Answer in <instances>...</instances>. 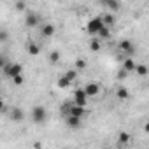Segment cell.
<instances>
[{"label":"cell","mask_w":149,"mask_h":149,"mask_svg":"<svg viewBox=\"0 0 149 149\" xmlns=\"http://www.w3.org/2000/svg\"><path fill=\"white\" fill-rule=\"evenodd\" d=\"M25 25L28 26V28H33V26H37L39 25V16L35 14V13H26V18H25Z\"/></svg>","instance_id":"9c48e42d"},{"label":"cell","mask_w":149,"mask_h":149,"mask_svg":"<svg viewBox=\"0 0 149 149\" xmlns=\"http://www.w3.org/2000/svg\"><path fill=\"white\" fill-rule=\"evenodd\" d=\"M104 26H105L104 18H102V16H95V18H91V19L88 21V25H86V32H88L90 35H98L100 30H102Z\"/></svg>","instance_id":"6da1fadb"},{"label":"cell","mask_w":149,"mask_h":149,"mask_svg":"<svg viewBox=\"0 0 149 149\" xmlns=\"http://www.w3.org/2000/svg\"><path fill=\"white\" fill-rule=\"evenodd\" d=\"M26 51H28L32 56H37V54H39V51H40V47H39L35 42H28V44H26Z\"/></svg>","instance_id":"7c38bea8"},{"label":"cell","mask_w":149,"mask_h":149,"mask_svg":"<svg viewBox=\"0 0 149 149\" xmlns=\"http://www.w3.org/2000/svg\"><path fill=\"white\" fill-rule=\"evenodd\" d=\"M0 40H2V42H6V40H7V32H6V30L0 32Z\"/></svg>","instance_id":"484cf974"},{"label":"cell","mask_w":149,"mask_h":149,"mask_svg":"<svg viewBox=\"0 0 149 149\" xmlns=\"http://www.w3.org/2000/svg\"><path fill=\"white\" fill-rule=\"evenodd\" d=\"M32 121H33L35 125H42V123H46V121H47V111H46V107H42V105H35L33 111H32Z\"/></svg>","instance_id":"7a4b0ae2"},{"label":"cell","mask_w":149,"mask_h":149,"mask_svg":"<svg viewBox=\"0 0 149 149\" xmlns=\"http://www.w3.org/2000/svg\"><path fill=\"white\" fill-rule=\"evenodd\" d=\"M54 32H56V28H54V25H53V23H44V25H42V28H40V35H42V37H46V39L53 37V35H54Z\"/></svg>","instance_id":"ba28073f"},{"label":"cell","mask_w":149,"mask_h":149,"mask_svg":"<svg viewBox=\"0 0 149 149\" xmlns=\"http://www.w3.org/2000/svg\"><path fill=\"white\" fill-rule=\"evenodd\" d=\"M76 68H77V70H83V68H86V60H83V58L76 60Z\"/></svg>","instance_id":"cb8c5ba5"},{"label":"cell","mask_w":149,"mask_h":149,"mask_svg":"<svg viewBox=\"0 0 149 149\" xmlns=\"http://www.w3.org/2000/svg\"><path fill=\"white\" fill-rule=\"evenodd\" d=\"M119 51L130 56V54H133V53H135V46H133V42H132V40L125 39V40H121V42H119Z\"/></svg>","instance_id":"5b68a950"},{"label":"cell","mask_w":149,"mask_h":149,"mask_svg":"<svg viewBox=\"0 0 149 149\" xmlns=\"http://www.w3.org/2000/svg\"><path fill=\"white\" fill-rule=\"evenodd\" d=\"M128 142H130V133L121 132L119 133V144H128Z\"/></svg>","instance_id":"7402d4cb"},{"label":"cell","mask_w":149,"mask_h":149,"mask_svg":"<svg viewBox=\"0 0 149 149\" xmlns=\"http://www.w3.org/2000/svg\"><path fill=\"white\" fill-rule=\"evenodd\" d=\"M49 61L51 63H58L60 61V51H51L49 53Z\"/></svg>","instance_id":"44dd1931"},{"label":"cell","mask_w":149,"mask_h":149,"mask_svg":"<svg viewBox=\"0 0 149 149\" xmlns=\"http://www.w3.org/2000/svg\"><path fill=\"white\" fill-rule=\"evenodd\" d=\"M104 18V23L107 25V26H114V23H116V18L112 16V14H105V16H102Z\"/></svg>","instance_id":"e0dca14e"},{"label":"cell","mask_w":149,"mask_h":149,"mask_svg":"<svg viewBox=\"0 0 149 149\" xmlns=\"http://www.w3.org/2000/svg\"><path fill=\"white\" fill-rule=\"evenodd\" d=\"M81 119H83V118H79V116L68 114V116H67V126H68V128H79V126L83 125Z\"/></svg>","instance_id":"8fae6325"},{"label":"cell","mask_w":149,"mask_h":149,"mask_svg":"<svg viewBox=\"0 0 149 149\" xmlns=\"http://www.w3.org/2000/svg\"><path fill=\"white\" fill-rule=\"evenodd\" d=\"M100 84L98 83H88L86 86H84V91H86V95L90 97V98H93V97H97L98 93H100Z\"/></svg>","instance_id":"8992f818"},{"label":"cell","mask_w":149,"mask_h":149,"mask_svg":"<svg viewBox=\"0 0 149 149\" xmlns=\"http://www.w3.org/2000/svg\"><path fill=\"white\" fill-rule=\"evenodd\" d=\"M109 35H111V26H107V25H105V26L100 30L98 37H100V39H109Z\"/></svg>","instance_id":"d6986e66"},{"label":"cell","mask_w":149,"mask_h":149,"mask_svg":"<svg viewBox=\"0 0 149 149\" xmlns=\"http://www.w3.org/2000/svg\"><path fill=\"white\" fill-rule=\"evenodd\" d=\"M126 74H128V70H125V68H123V70L118 74V77H119V79H123V77H126Z\"/></svg>","instance_id":"4316f807"},{"label":"cell","mask_w":149,"mask_h":149,"mask_svg":"<svg viewBox=\"0 0 149 149\" xmlns=\"http://www.w3.org/2000/svg\"><path fill=\"white\" fill-rule=\"evenodd\" d=\"M144 132L149 133V121H146V125H144Z\"/></svg>","instance_id":"83f0119b"},{"label":"cell","mask_w":149,"mask_h":149,"mask_svg":"<svg viewBox=\"0 0 149 149\" xmlns=\"http://www.w3.org/2000/svg\"><path fill=\"white\" fill-rule=\"evenodd\" d=\"M4 72H6V76H9L11 79L19 76V74H23V65L21 63H9L4 67Z\"/></svg>","instance_id":"277c9868"},{"label":"cell","mask_w":149,"mask_h":149,"mask_svg":"<svg viewBox=\"0 0 149 149\" xmlns=\"http://www.w3.org/2000/svg\"><path fill=\"white\" fill-rule=\"evenodd\" d=\"M9 116H11V119H13L14 123H21V121L25 119V112H23L21 107H13L11 112H9Z\"/></svg>","instance_id":"52a82bcc"},{"label":"cell","mask_w":149,"mask_h":149,"mask_svg":"<svg viewBox=\"0 0 149 149\" xmlns=\"http://www.w3.org/2000/svg\"><path fill=\"white\" fill-rule=\"evenodd\" d=\"M65 77H67L68 81H76V77H77V68H74V70H67V72H65Z\"/></svg>","instance_id":"ac0fdd59"},{"label":"cell","mask_w":149,"mask_h":149,"mask_svg":"<svg viewBox=\"0 0 149 149\" xmlns=\"http://www.w3.org/2000/svg\"><path fill=\"white\" fill-rule=\"evenodd\" d=\"M13 83H14L16 86H21V84L25 83V79H23V74H19V76H16V77H13Z\"/></svg>","instance_id":"d4e9b609"},{"label":"cell","mask_w":149,"mask_h":149,"mask_svg":"<svg viewBox=\"0 0 149 149\" xmlns=\"http://www.w3.org/2000/svg\"><path fill=\"white\" fill-rule=\"evenodd\" d=\"M128 97H130V91H128L126 88H123V86H121V88H118V98H121V100H126Z\"/></svg>","instance_id":"2e32d148"},{"label":"cell","mask_w":149,"mask_h":149,"mask_svg":"<svg viewBox=\"0 0 149 149\" xmlns=\"http://www.w3.org/2000/svg\"><path fill=\"white\" fill-rule=\"evenodd\" d=\"M14 9H16V11H19V13H21V11H25V9H26L25 0H18V2H16V6H14Z\"/></svg>","instance_id":"603a6c76"},{"label":"cell","mask_w":149,"mask_h":149,"mask_svg":"<svg viewBox=\"0 0 149 149\" xmlns=\"http://www.w3.org/2000/svg\"><path fill=\"white\" fill-rule=\"evenodd\" d=\"M135 67H137V63H135L132 58H126V60L123 61V68H125V70H128V72L135 70Z\"/></svg>","instance_id":"4fadbf2b"},{"label":"cell","mask_w":149,"mask_h":149,"mask_svg":"<svg viewBox=\"0 0 149 149\" xmlns=\"http://www.w3.org/2000/svg\"><path fill=\"white\" fill-rule=\"evenodd\" d=\"M98 4L104 6L105 9H111V11H119V0H98Z\"/></svg>","instance_id":"30bf717a"},{"label":"cell","mask_w":149,"mask_h":149,"mask_svg":"<svg viewBox=\"0 0 149 149\" xmlns=\"http://www.w3.org/2000/svg\"><path fill=\"white\" fill-rule=\"evenodd\" d=\"M70 83H72V81H68V79L65 77V74H63V76L58 79V88H60V90H65V88L70 86Z\"/></svg>","instance_id":"5bb4252c"},{"label":"cell","mask_w":149,"mask_h":149,"mask_svg":"<svg viewBox=\"0 0 149 149\" xmlns=\"http://www.w3.org/2000/svg\"><path fill=\"white\" fill-rule=\"evenodd\" d=\"M135 72L139 74V76H147V72H149V68H147L146 65H137V67H135Z\"/></svg>","instance_id":"ffe728a7"},{"label":"cell","mask_w":149,"mask_h":149,"mask_svg":"<svg viewBox=\"0 0 149 149\" xmlns=\"http://www.w3.org/2000/svg\"><path fill=\"white\" fill-rule=\"evenodd\" d=\"M100 47H102V44H100L98 37H93V39H91V42H90V49L97 53V51H100Z\"/></svg>","instance_id":"9a60e30c"},{"label":"cell","mask_w":149,"mask_h":149,"mask_svg":"<svg viewBox=\"0 0 149 149\" xmlns=\"http://www.w3.org/2000/svg\"><path fill=\"white\" fill-rule=\"evenodd\" d=\"M88 95L84 91V88H77V90H74V104L76 105H81V107H86L88 105Z\"/></svg>","instance_id":"3957f363"}]
</instances>
